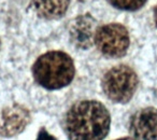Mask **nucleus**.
Returning <instances> with one entry per match:
<instances>
[{
  "label": "nucleus",
  "instance_id": "nucleus-1",
  "mask_svg": "<svg viewBox=\"0 0 157 140\" xmlns=\"http://www.w3.org/2000/svg\"><path fill=\"white\" fill-rule=\"evenodd\" d=\"M111 118L102 103L83 100L72 106L66 116L70 140H103L110 129Z\"/></svg>",
  "mask_w": 157,
  "mask_h": 140
},
{
  "label": "nucleus",
  "instance_id": "nucleus-2",
  "mask_svg": "<svg viewBox=\"0 0 157 140\" xmlns=\"http://www.w3.org/2000/svg\"><path fill=\"white\" fill-rule=\"evenodd\" d=\"M36 81L48 90L65 88L74 77L73 60L68 54L59 51L41 55L33 67Z\"/></svg>",
  "mask_w": 157,
  "mask_h": 140
},
{
  "label": "nucleus",
  "instance_id": "nucleus-3",
  "mask_svg": "<svg viewBox=\"0 0 157 140\" xmlns=\"http://www.w3.org/2000/svg\"><path fill=\"white\" fill-rule=\"evenodd\" d=\"M138 86V77L130 67L120 65L105 73L102 88L108 98L115 103H125L131 99Z\"/></svg>",
  "mask_w": 157,
  "mask_h": 140
},
{
  "label": "nucleus",
  "instance_id": "nucleus-4",
  "mask_svg": "<svg viewBox=\"0 0 157 140\" xmlns=\"http://www.w3.org/2000/svg\"><path fill=\"white\" fill-rule=\"evenodd\" d=\"M95 42L102 54L110 57H121L128 50L129 35L123 25L108 24L97 29Z\"/></svg>",
  "mask_w": 157,
  "mask_h": 140
},
{
  "label": "nucleus",
  "instance_id": "nucleus-5",
  "mask_svg": "<svg viewBox=\"0 0 157 140\" xmlns=\"http://www.w3.org/2000/svg\"><path fill=\"white\" fill-rule=\"evenodd\" d=\"M130 130L140 140H157V109L144 108L130 120Z\"/></svg>",
  "mask_w": 157,
  "mask_h": 140
},
{
  "label": "nucleus",
  "instance_id": "nucleus-6",
  "mask_svg": "<svg viewBox=\"0 0 157 140\" xmlns=\"http://www.w3.org/2000/svg\"><path fill=\"white\" fill-rule=\"evenodd\" d=\"M96 21L90 14L76 18L70 26V38L75 46L88 49L96 33Z\"/></svg>",
  "mask_w": 157,
  "mask_h": 140
},
{
  "label": "nucleus",
  "instance_id": "nucleus-7",
  "mask_svg": "<svg viewBox=\"0 0 157 140\" xmlns=\"http://www.w3.org/2000/svg\"><path fill=\"white\" fill-rule=\"evenodd\" d=\"M29 112L18 105L8 107L1 114L0 133L5 136H14L21 133L29 122Z\"/></svg>",
  "mask_w": 157,
  "mask_h": 140
},
{
  "label": "nucleus",
  "instance_id": "nucleus-8",
  "mask_svg": "<svg viewBox=\"0 0 157 140\" xmlns=\"http://www.w3.org/2000/svg\"><path fill=\"white\" fill-rule=\"evenodd\" d=\"M31 3L39 16L48 20H54L66 13L70 0H33Z\"/></svg>",
  "mask_w": 157,
  "mask_h": 140
},
{
  "label": "nucleus",
  "instance_id": "nucleus-9",
  "mask_svg": "<svg viewBox=\"0 0 157 140\" xmlns=\"http://www.w3.org/2000/svg\"><path fill=\"white\" fill-rule=\"evenodd\" d=\"M113 7L121 10L136 11L144 6L146 0H108Z\"/></svg>",
  "mask_w": 157,
  "mask_h": 140
},
{
  "label": "nucleus",
  "instance_id": "nucleus-10",
  "mask_svg": "<svg viewBox=\"0 0 157 140\" xmlns=\"http://www.w3.org/2000/svg\"><path fill=\"white\" fill-rule=\"evenodd\" d=\"M37 140H56L53 136H51L45 129H41L39 133V136H38Z\"/></svg>",
  "mask_w": 157,
  "mask_h": 140
},
{
  "label": "nucleus",
  "instance_id": "nucleus-11",
  "mask_svg": "<svg viewBox=\"0 0 157 140\" xmlns=\"http://www.w3.org/2000/svg\"><path fill=\"white\" fill-rule=\"evenodd\" d=\"M154 18H155V24L157 26V7L155 8V14H154Z\"/></svg>",
  "mask_w": 157,
  "mask_h": 140
},
{
  "label": "nucleus",
  "instance_id": "nucleus-12",
  "mask_svg": "<svg viewBox=\"0 0 157 140\" xmlns=\"http://www.w3.org/2000/svg\"><path fill=\"white\" fill-rule=\"evenodd\" d=\"M118 140H132L130 138H123V139H118Z\"/></svg>",
  "mask_w": 157,
  "mask_h": 140
}]
</instances>
